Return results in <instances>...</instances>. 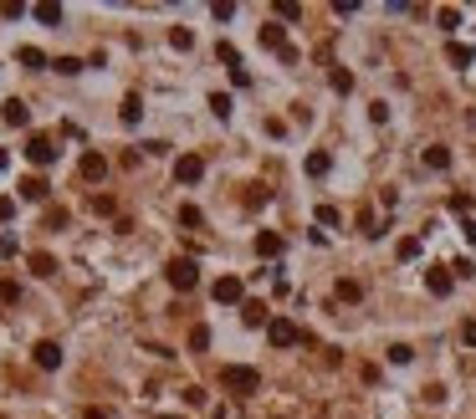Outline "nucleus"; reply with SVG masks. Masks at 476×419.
<instances>
[{"instance_id": "nucleus-13", "label": "nucleus", "mask_w": 476, "mask_h": 419, "mask_svg": "<svg viewBox=\"0 0 476 419\" xmlns=\"http://www.w3.org/2000/svg\"><path fill=\"white\" fill-rule=\"evenodd\" d=\"M52 194V184L41 179V174H31V179H21V200H47Z\"/></svg>"}, {"instance_id": "nucleus-15", "label": "nucleus", "mask_w": 476, "mask_h": 419, "mask_svg": "<svg viewBox=\"0 0 476 419\" xmlns=\"http://www.w3.org/2000/svg\"><path fill=\"white\" fill-rule=\"evenodd\" d=\"M118 118H123V128H134V123L144 118V102H139V93H128V98H123V107H118Z\"/></svg>"}, {"instance_id": "nucleus-1", "label": "nucleus", "mask_w": 476, "mask_h": 419, "mask_svg": "<svg viewBox=\"0 0 476 419\" xmlns=\"http://www.w3.org/2000/svg\"><path fill=\"white\" fill-rule=\"evenodd\" d=\"M221 384L236 394V399H246V394H256V389H262V373H256V368H246V363H231V368L221 373Z\"/></svg>"}, {"instance_id": "nucleus-28", "label": "nucleus", "mask_w": 476, "mask_h": 419, "mask_svg": "<svg viewBox=\"0 0 476 419\" xmlns=\"http://www.w3.org/2000/svg\"><path fill=\"white\" fill-rule=\"evenodd\" d=\"M215 57H221V61H226V72H231V67H241V52H236V47H231V41H221V47H215Z\"/></svg>"}, {"instance_id": "nucleus-16", "label": "nucleus", "mask_w": 476, "mask_h": 419, "mask_svg": "<svg viewBox=\"0 0 476 419\" xmlns=\"http://www.w3.org/2000/svg\"><path fill=\"white\" fill-rule=\"evenodd\" d=\"M451 281H456V276H451V271H441V266H430V276H425V286H430L436 297H451Z\"/></svg>"}, {"instance_id": "nucleus-10", "label": "nucleus", "mask_w": 476, "mask_h": 419, "mask_svg": "<svg viewBox=\"0 0 476 419\" xmlns=\"http://www.w3.org/2000/svg\"><path fill=\"white\" fill-rule=\"evenodd\" d=\"M0 118H6L11 128H26V123H31V107H26V102H21V98H11L6 107H0Z\"/></svg>"}, {"instance_id": "nucleus-4", "label": "nucleus", "mask_w": 476, "mask_h": 419, "mask_svg": "<svg viewBox=\"0 0 476 419\" xmlns=\"http://www.w3.org/2000/svg\"><path fill=\"white\" fill-rule=\"evenodd\" d=\"M267 338H272V348H292V343H308V338H302V333H297V327H292L287 317H272V322H267Z\"/></svg>"}, {"instance_id": "nucleus-27", "label": "nucleus", "mask_w": 476, "mask_h": 419, "mask_svg": "<svg viewBox=\"0 0 476 419\" xmlns=\"http://www.w3.org/2000/svg\"><path fill=\"white\" fill-rule=\"evenodd\" d=\"M190 348H195V353H205V348H210V327H205V322H195V327H190Z\"/></svg>"}, {"instance_id": "nucleus-24", "label": "nucleus", "mask_w": 476, "mask_h": 419, "mask_svg": "<svg viewBox=\"0 0 476 419\" xmlns=\"http://www.w3.org/2000/svg\"><path fill=\"white\" fill-rule=\"evenodd\" d=\"M16 57H21V67H31V72H41V67H47V57H41L36 47H21Z\"/></svg>"}, {"instance_id": "nucleus-35", "label": "nucleus", "mask_w": 476, "mask_h": 419, "mask_svg": "<svg viewBox=\"0 0 476 419\" xmlns=\"http://www.w3.org/2000/svg\"><path fill=\"white\" fill-rule=\"evenodd\" d=\"M210 107H215V118H231V98H226V93H215Z\"/></svg>"}, {"instance_id": "nucleus-11", "label": "nucleus", "mask_w": 476, "mask_h": 419, "mask_svg": "<svg viewBox=\"0 0 476 419\" xmlns=\"http://www.w3.org/2000/svg\"><path fill=\"white\" fill-rule=\"evenodd\" d=\"M26 266H31V276H57V256L52 251H31Z\"/></svg>"}, {"instance_id": "nucleus-12", "label": "nucleus", "mask_w": 476, "mask_h": 419, "mask_svg": "<svg viewBox=\"0 0 476 419\" xmlns=\"http://www.w3.org/2000/svg\"><path fill=\"white\" fill-rule=\"evenodd\" d=\"M446 61H451V67H471V61H476V47H466V41H451V47H446Z\"/></svg>"}, {"instance_id": "nucleus-42", "label": "nucleus", "mask_w": 476, "mask_h": 419, "mask_svg": "<svg viewBox=\"0 0 476 419\" xmlns=\"http://www.w3.org/2000/svg\"><path fill=\"white\" fill-rule=\"evenodd\" d=\"M461 343H471V348H476V317H471V322L461 327Z\"/></svg>"}, {"instance_id": "nucleus-38", "label": "nucleus", "mask_w": 476, "mask_h": 419, "mask_svg": "<svg viewBox=\"0 0 476 419\" xmlns=\"http://www.w3.org/2000/svg\"><path fill=\"white\" fill-rule=\"evenodd\" d=\"M62 225H67V210H62V205L47 210V230H62Z\"/></svg>"}, {"instance_id": "nucleus-14", "label": "nucleus", "mask_w": 476, "mask_h": 419, "mask_svg": "<svg viewBox=\"0 0 476 419\" xmlns=\"http://www.w3.org/2000/svg\"><path fill=\"white\" fill-rule=\"evenodd\" d=\"M256 256H282V235H277V230H262V235H256Z\"/></svg>"}, {"instance_id": "nucleus-31", "label": "nucleus", "mask_w": 476, "mask_h": 419, "mask_svg": "<svg viewBox=\"0 0 476 419\" xmlns=\"http://www.w3.org/2000/svg\"><path fill=\"white\" fill-rule=\"evenodd\" d=\"M180 225H190V230H195V225H205V215L195 210V205H180Z\"/></svg>"}, {"instance_id": "nucleus-30", "label": "nucleus", "mask_w": 476, "mask_h": 419, "mask_svg": "<svg viewBox=\"0 0 476 419\" xmlns=\"http://www.w3.org/2000/svg\"><path fill=\"white\" fill-rule=\"evenodd\" d=\"M52 67H57L62 77H77V72H82V61H77V57H57V61H52Z\"/></svg>"}, {"instance_id": "nucleus-46", "label": "nucleus", "mask_w": 476, "mask_h": 419, "mask_svg": "<svg viewBox=\"0 0 476 419\" xmlns=\"http://www.w3.org/2000/svg\"><path fill=\"white\" fill-rule=\"evenodd\" d=\"M159 419H180V414H159Z\"/></svg>"}, {"instance_id": "nucleus-34", "label": "nucleus", "mask_w": 476, "mask_h": 419, "mask_svg": "<svg viewBox=\"0 0 476 419\" xmlns=\"http://www.w3.org/2000/svg\"><path fill=\"white\" fill-rule=\"evenodd\" d=\"M451 210H456L461 220H471V194H451Z\"/></svg>"}, {"instance_id": "nucleus-5", "label": "nucleus", "mask_w": 476, "mask_h": 419, "mask_svg": "<svg viewBox=\"0 0 476 419\" xmlns=\"http://www.w3.org/2000/svg\"><path fill=\"white\" fill-rule=\"evenodd\" d=\"M210 297L221 302V307H231V302H241V297H246V281H241V276H221V281L210 286Z\"/></svg>"}, {"instance_id": "nucleus-43", "label": "nucleus", "mask_w": 476, "mask_h": 419, "mask_svg": "<svg viewBox=\"0 0 476 419\" xmlns=\"http://www.w3.org/2000/svg\"><path fill=\"white\" fill-rule=\"evenodd\" d=\"M0 256H16V235H0Z\"/></svg>"}, {"instance_id": "nucleus-2", "label": "nucleus", "mask_w": 476, "mask_h": 419, "mask_svg": "<svg viewBox=\"0 0 476 419\" xmlns=\"http://www.w3.org/2000/svg\"><path fill=\"white\" fill-rule=\"evenodd\" d=\"M164 276H169V286H175V292H195V286H200V266H195L190 256H175L164 266Z\"/></svg>"}, {"instance_id": "nucleus-18", "label": "nucleus", "mask_w": 476, "mask_h": 419, "mask_svg": "<svg viewBox=\"0 0 476 419\" xmlns=\"http://www.w3.org/2000/svg\"><path fill=\"white\" fill-rule=\"evenodd\" d=\"M436 26H441V31L451 36V31L461 26V11H456V6H441V11H436Z\"/></svg>"}, {"instance_id": "nucleus-40", "label": "nucleus", "mask_w": 476, "mask_h": 419, "mask_svg": "<svg viewBox=\"0 0 476 419\" xmlns=\"http://www.w3.org/2000/svg\"><path fill=\"white\" fill-rule=\"evenodd\" d=\"M369 118H374V123H389V102H369Z\"/></svg>"}, {"instance_id": "nucleus-22", "label": "nucleus", "mask_w": 476, "mask_h": 419, "mask_svg": "<svg viewBox=\"0 0 476 419\" xmlns=\"http://www.w3.org/2000/svg\"><path fill=\"white\" fill-rule=\"evenodd\" d=\"M328 82H333V93H354V72H349V67H333Z\"/></svg>"}, {"instance_id": "nucleus-7", "label": "nucleus", "mask_w": 476, "mask_h": 419, "mask_svg": "<svg viewBox=\"0 0 476 419\" xmlns=\"http://www.w3.org/2000/svg\"><path fill=\"white\" fill-rule=\"evenodd\" d=\"M77 174H82V179H88V184H98L103 174H108V159H103L98 148H88V153H82V159H77Z\"/></svg>"}, {"instance_id": "nucleus-37", "label": "nucleus", "mask_w": 476, "mask_h": 419, "mask_svg": "<svg viewBox=\"0 0 476 419\" xmlns=\"http://www.w3.org/2000/svg\"><path fill=\"white\" fill-rule=\"evenodd\" d=\"M210 16H215V20H231V16H236V6H231V0H215Z\"/></svg>"}, {"instance_id": "nucleus-6", "label": "nucleus", "mask_w": 476, "mask_h": 419, "mask_svg": "<svg viewBox=\"0 0 476 419\" xmlns=\"http://www.w3.org/2000/svg\"><path fill=\"white\" fill-rule=\"evenodd\" d=\"M26 159H31V164H41V169H47V164L57 159V143H52L47 134H31V138H26Z\"/></svg>"}, {"instance_id": "nucleus-9", "label": "nucleus", "mask_w": 476, "mask_h": 419, "mask_svg": "<svg viewBox=\"0 0 476 419\" xmlns=\"http://www.w3.org/2000/svg\"><path fill=\"white\" fill-rule=\"evenodd\" d=\"M256 36H262V47H267V52H277V57L287 52V26H277V20H267V26L256 31Z\"/></svg>"}, {"instance_id": "nucleus-3", "label": "nucleus", "mask_w": 476, "mask_h": 419, "mask_svg": "<svg viewBox=\"0 0 476 419\" xmlns=\"http://www.w3.org/2000/svg\"><path fill=\"white\" fill-rule=\"evenodd\" d=\"M175 179L180 184H200L205 179V159H200V153H180V159H175Z\"/></svg>"}, {"instance_id": "nucleus-39", "label": "nucleus", "mask_w": 476, "mask_h": 419, "mask_svg": "<svg viewBox=\"0 0 476 419\" xmlns=\"http://www.w3.org/2000/svg\"><path fill=\"white\" fill-rule=\"evenodd\" d=\"M185 404H190V409H200V404H205V389H195V384H190V389H185Z\"/></svg>"}, {"instance_id": "nucleus-20", "label": "nucleus", "mask_w": 476, "mask_h": 419, "mask_svg": "<svg viewBox=\"0 0 476 419\" xmlns=\"http://www.w3.org/2000/svg\"><path fill=\"white\" fill-rule=\"evenodd\" d=\"M302 169H308L313 179H323V174L333 169V159H328V153H308V164H302Z\"/></svg>"}, {"instance_id": "nucleus-36", "label": "nucleus", "mask_w": 476, "mask_h": 419, "mask_svg": "<svg viewBox=\"0 0 476 419\" xmlns=\"http://www.w3.org/2000/svg\"><path fill=\"white\" fill-rule=\"evenodd\" d=\"M338 220H343V215H338L333 205H318V225H338Z\"/></svg>"}, {"instance_id": "nucleus-29", "label": "nucleus", "mask_w": 476, "mask_h": 419, "mask_svg": "<svg viewBox=\"0 0 476 419\" xmlns=\"http://www.w3.org/2000/svg\"><path fill=\"white\" fill-rule=\"evenodd\" d=\"M169 47H175V52H190V47H195V36H190L185 26H175V31H169Z\"/></svg>"}, {"instance_id": "nucleus-26", "label": "nucleus", "mask_w": 476, "mask_h": 419, "mask_svg": "<svg viewBox=\"0 0 476 419\" xmlns=\"http://www.w3.org/2000/svg\"><path fill=\"white\" fill-rule=\"evenodd\" d=\"M241 317H246L251 327H262V322H267V302H246V307H241Z\"/></svg>"}, {"instance_id": "nucleus-33", "label": "nucleus", "mask_w": 476, "mask_h": 419, "mask_svg": "<svg viewBox=\"0 0 476 419\" xmlns=\"http://www.w3.org/2000/svg\"><path fill=\"white\" fill-rule=\"evenodd\" d=\"M415 256H420V240L405 235V240H400V261H415Z\"/></svg>"}, {"instance_id": "nucleus-25", "label": "nucleus", "mask_w": 476, "mask_h": 419, "mask_svg": "<svg viewBox=\"0 0 476 419\" xmlns=\"http://www.w3.org/2000/svg\"><path fill=\"white\" fill-rule=\"evenodd\" d=\"M359 297H364V286H359L354 276H343V281H338V302H359Z\"/></svg>"}, {"instance_id": "nucleus-41", "label": "nucleus", "mask_w": 476, "mask_h": 419, "mask_svg": "<svg viewBox=\"0 0 476 419\" xmlns=\"http://www.w3.org/2000/svg\"><path fill=\"white\" fill-rule=\"evenodd\" d=\"M11 215H16V200H11V194H0V225H6Z\"/></svg>"}, {"instance_id": "nucleus-8", "label": "nucleus", "mask_w": 476, "mask_h": 419, "mask_svg": "<svg viewBox=\"0 0 476 419\" xmlns=\"http://www.w3.org/2000/svg\"><path fill=\"white\" fill-rule=\"evenodd\" d=\"M31 358H36V368H47V373L62 368V343H52V338H47V343H36V348H31Z\"/></svg>"}, {"instance_id": "nucleus-32", "label": "nucleus", "mask_w": 476, "mask_h": 419, "mask_svg": "<svg viewBox=\"0 0 476 419\" xmlns=\"http://www.w3.org/2000/svg\"><path fill=\"white\" fill-rule=\"evenodd\" d=\"M277 16H282V20H297L302 16V6H297V0H277V6H272Z\"/></svg>"}, {"instance_id": "nucleus-17", "label": "nucleus", "mask_w": 476, "mask_h": 419, "mask_svg": "<svg viewBox=\"0 0 476 419\" xmlns=\"http://www.w3.org/2000/svg\"><path fill=\"white\" fill-rule=\"evenodd\" d=\"M31 16L41 20V26H62V6H52V0H41V6H31Z\"/></svg>"}, {"instance_id": "nucleus-19", "label": "nucleus", "mask_w": 476, "mask_h": 419, "mask_svg": "<svg viewBox=\"0 0 476 419\" xmlns=\"http://www.w3.org/2000/svg\"><path fill=\"white\" fill-rule=\"evenodd\" d=\"M425 164H430V169H451V148H446V143H430V148H425Z\"/></svg>"}, {"instance_id": "nucleus-21", "label": "nucleus", "mask_w": 476, "mask_h": 419, "mask_svg": "<svg viewBox=\"0 0 476 419\" xmlns=\"http://www.w3.org/2000/svg\"><path fill=\"white\" fill-rule=\"evenodd\" d=\"M241 205H246V210H262V205H267V184H246Z\"/></svg>"}, {"instance_id": "nucleus-23", "label": "nucleus", "mask_w": 476, "mask_h": 419, "mask_svg": "<svg viewBox=\"0 0 476 419\" xmlns=\"http://www.w3.org/2000/svg\"><path fill=\"white\" fill-rule=\"evenodd\" d=\"M384 358H389V363H400V368H405V363H410V358H415V348H410V343H389V353H384Z\"/></svg>"}, {"instance_id": "nucleus-45", "label": "nucleus", "mask_w": 476, "mask_h": 419, "mask_svg": "<svg viewBox=\"0 0 476 419\" xmlns=\"http://www.w3.org/2000/svg\"><path fill=\"white\" fill-rule=\"evenodd\" d=\"M82 419H108V409H88V414H82Z\"/></svg>"}, {"instance_id": "nucleus-44", "label": "nucleus", "mask_w": 476, "mask_h": 419, "mask_svg": "<svg viewBox=\"0 0 476 419\" xmlns=\"http://www.w3.org/2000/svg\"><path fill=\"white\" fill-rule=\"evenodd\" d=\"M461 235H466L471 246H476V220H461Z\"/></svg>"}]
</instances>
